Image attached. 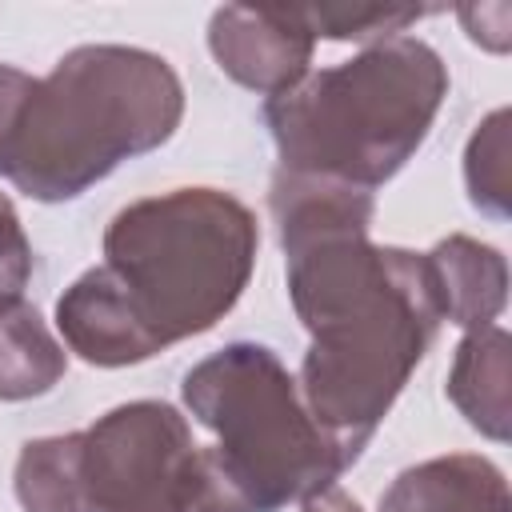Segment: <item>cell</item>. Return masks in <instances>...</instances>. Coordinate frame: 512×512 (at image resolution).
I'll return each instance as SVG.
<instances>
[{
  "mask_svg": "<svg viewBox=\"0 0 512 512\" xmlns=\"http://www.w3.org/2000/svg\"><path fill=\"white\" fill-rule=\"evenodd\" d=\"M88 512H248L188 416L164 400H128L76 432Z\"/></svg>",
  "mask_w": 512,
  "mask_h": 512,
  "instance_id": "8992f818",
  "label": "cell"
},
{
  "mask_svg": "<svg viewBox=\"0 0 512 512\" xmlns=\"http://www.w3.org/2000/svg\"><path fill=\"white\" fill-rule=\"evenodd\" d=\"M440 8L420 4H312L304 8V20L316 40H360L376 44L388 36H400L408 24L432 16Z\"/></svg>",
  "mask_w": 512,
  "mask_h": 512,
  "instance_id": "9a60e30c",
  "label": "cell"
},
{
  "mask_svg": "<svg viewBox=\"0 0 512 512\" xmlns=\"http://www.w3.org/2000/svg\"><path fill=\"white\" fill-rule=\"evenodd\" d=\"M32 84H36V76H28V72H20V68H12V64H0V152H4L8 128H12V120H16L20 104H24V96L32 92Z\"/></svg>",
  "mask_w": 512,
  "mask_h": 512,
  "instance_id": "e0dca14e",
  "label": "cell"
},
{
  "mask_svg": "<svg viewBox=\"0 0 512 512\" xmlns=\"http://www.w3.org/2000/svg\"><path fill=\"white\" fill-rule=\"evenodd\" d=\"M376 512H512L504 472L476 452H448L404 468Z\"/></svg>",
  "mask_w": 512,
  "mask_h": 512,
  "instance_id": "9c48e42d",
  "label": "cell"
},
{
  "mask_svg": "<svg viewBox=\"0 0 512 512\" xmlns=\"http://www.w3.org/2000/svg\"><path fill=\"white\" fill-rule=\"evenodd\" d=\"M448 324L472 332L496 324L508 304V260L472 236H444L424 252Z\"/></svg>",
  "mask_w": 512,
  "mask_h": 512,
  "instance_id": "30bf717a",
  "label": "cell"
},
{
  "mask_svg": "<svg viewBox=\"0 0 512 512\" xmlns=\"http://www.w3.org/2000/svg\"><path fill=\"white\" fill-rule=\"evenodd\" d=\"M68 372V352L24 296L0 300V404L52 392Z\"/></svg>",
  "mask_w": 512,
  "mask_h": 512,
  "instance_id": "7c38bea8",
  "label": "cell"
},
{
  "mask_svg": "<svg viewBox=\"0 0 512 512\" xmlns=\"http://www.w3.org/2000/svg\"><path fill=\"white\" fill-rule=\"evenodd\" d=\"M464 188L476 212L508 220V108L488 112L464 148Z\"/></svg>",
  "mask_w": 512,
  "mask_h": 512,
  "instance_id": "5bb4252c",
  "label": "cell"
},
{
  "mask_svg": "<svg viewBox=\"0 0 512 512\" xmlns=\"http://www.w3.org/2000/svg\"><path fill=\"white\" fill-rule=\"evenodd\" d=\"M28 280H32V244L20 228L12 200L0 192V300L24 296Z\"/></svg>",
  "mask_w": 512,
  "mask_h": 512,
  "instance_id": "2e32d148",
  "label": "cell"
},
{
  "mask_svg": "<svg viewBox=\"0 0 512 512\" xmlns=\"http://www.w3.org/2000/svg\"><path fill=\"white\" fill-rule=\"evenodd\" d=\"M316 36L304 8H248L224 4L208 20V52L228 80L264 100L284 96L308 76Z\"/></svg>",
  "mask_w": 512,
  "mask_h": 512,
  "instance_id": "52a82bcc",
  "label": "cell"
},
{
  "mask_svg": "<svg viewBox=\"0 0 512 512\" xmlns=\"http://www.w3.org/2000/svg\"><path fill=\"white\" fill-rule=\"evenodd\" d=\"M56 332L64 348L96 368H128L144 364L160 352V344L140 324L136 308L112 280L104 264L76 276L56 300Z\"/></svg>",
  "mask_w": 512,
  "mask_h": 512,
  "instance_id": "ba28073f",
  "label": "cell"
},
{
  "mask_svg": "<svg viewBox=\"0 0 512 512\" xmlns=\"http://www.w3.org/2000/svg\"><path fill=\"white\" fill-rule=\"evenodd\" d=\"M300 512H364L348 492H340V488H328V492H320V496H308L304 504H300Z\"/></svg>",
  "mask_w": 512,
  "mask_h": 512,
  "instance_id": "ac0fdd59",
  "label": "cell"
},
{
  "mask_svg": "<svg viewBox=\"0 0 512 512\" xmlns=\"http://www.w3.org/2000/svg\"><path fill=\"white\" fill-rule=\"evenodd\" d=\"M12 488L24 512H88L80 488L76 432L28 440L16 456Z\"/></svg>",
  "mask_w": 512,
  "mask_h": 512,
  "instance_id": "4fadbf2b",
  "label": "cell"
},
{
  "mask_svg": "<svg viewBox=\"0 0 512 512\" xmlns=\"http://www.w3.org/2000/svg\"><path fill=\"white\" fill-rule=\"evenodd\" d=\"M268 208L308 332L296 388L352 468L444 324L432 268L424 252L368 240L372 192L276 168Z\"/></svg>",
  "mask_w": 512,
  "mask_h": 512,
  "instance_id": "6da1fadb",
  "label": "cell"
},
{
  "mask_svg": "<svg viewBox=\"0 0 512 512\" xmlns=\"http://www.w3.org/2000/svg\"><path fill=\"white\" fill-rule=\"evenodd\" d=\"M260 224L220 188H172L132 200L104 228V268L164 348L216 328L244 296Z\"/></svg>",
  "mask_w": 512,
  "mask_h": 512,
  "instance_id": "277c9868",
  "label": "cell"
},
{
  "mask_svg": "<svg viewBox=\"0 0 512 512\" xmlns=\"http://www.w3.org/2000/svg\"><path fill=\"white\" fill-rule=\"evenodd\" d=\"M184 120L176 68L128 44H80L24 96L0 176L40 204H64L112 176L124 160L156 152Z\"/></svg>",
  "mask_w": 512,
  "mask_h": 512,
  "instance_id": "7a4b0ae2",
  "label": "cell"
},
{
  "mask_svg": "<svg viewBox=\"0 0 512 512\" xmlns=\"http://www.w3.org/2000/svg\"><path fill=\"white\" fill-rule=\"evenodd\" d=\"M188 416L212 432V456L248 512H280L336 488L348 472L304 408L296 376L268 344L232 340L180 380Z\"/></svg>",
  "mask_w": 512,
  "mask_h": 512,
  "instance_id": "5b68a950",
  "label": "cell"
},
{
  "mask_svg": "<svg viewBox=\"0 0 512 512\" xmlns=\"http://www.w3.org/2000/svg\"><path fill=\"white\" fill-rule=\"evenodd\" d=\"M444 96V56L428 40L388 36L308 72L284 96L264 100L260 116L280 172L376 192L428 140Z\"/></svg>",
  "mask_w": 512,
  "mask_h": 512,
  "instance_id": "3957f363",
  "label": "cell"
},
{
  "mask_svg": "<svg viewBox=\"0 0 512 512\" xmlns=\"http://www.w3.org/2000/svg\"><path fill=\"white\" fill-rule=\"evenodd\" d=\"M508 376H512V336L500 324L464 332L448 372V400L480 436L496 444H504L512 432Z\"/></svg>",
  "mask_w": 512,
  "mask_h": 512,
  "instance_id": "8fae6325",
  "label": "cell"
}]
</instances>
